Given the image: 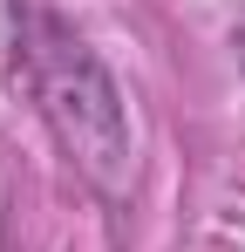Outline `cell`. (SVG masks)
Returning <instances> with one entry per match:
<instances>
[{
	"label": "cell",
	"mask_w": 245,
	"mask_h": 252,
	"mask_svg": "<svg viewBox=\"0 0 245 252\" xmlns=\"http://www.w3.org/2000/svg\"><path fill=\"white\" fill-rule=\"evenodd\" d=\"M14 55H21V75L34 89L41 123L55 129L61 157L102 198H122L136 177V150H129V116H122V95L102 55L41 0H14Z\"/></svg>",
	"instance_id": "1"
},
{
	"label": "cell",
	"mask_w": 245,
	"mask_h": 252,
	"mask_svg": "<svg viewBox=\"0 0 245 252\" xmlns=\"http://www.w3.org/2000/svg\"><path fill=\"white\" fill-rule=\"evenodd\" d=\"M239 62H245V34H239Z\"/></svg>",
	"instance_id": "2"
}]
</instances>
